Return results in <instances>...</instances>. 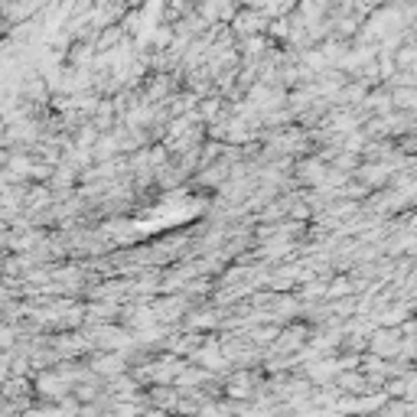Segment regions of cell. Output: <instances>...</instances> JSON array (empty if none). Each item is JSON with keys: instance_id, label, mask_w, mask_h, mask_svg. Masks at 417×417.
Returning a JSON list of instances; mask_svg holds the SVG:
<instances>
[{"instance_id": "7a4b0ae2", "label": "cell", "mask_w": 417, "mask_h": 417, "mask_svg": "<svg viewBox=\"0 0 417 417\" xmlns=\"http://www.w3.org/2000/svg\"><path fill=\"white\" fill-rule=\"evenodd\" d=\"M121 36H124V33H121V26H104L102 36H98V46H102V49H108V46H115Z\"/></svg>"}, {"instance_id": "6da1fadb", "label": "cell", "mask_w": 417, "mask_h": 417, "mask_svg": "<svg viewBox=\"0 0 417 417\" xmlns=\"http://www.w3.org/2000/svg\"><path fill=\"white\" fill-rule=\"evenodd\" d=\"M232 20H235L232 29L235 33H241V36H258V33L267 29V20H264L258 10H251V7H248V10H238Z\"/></svg>"}, {"instance_id": "3957f363", "label": "cell", "mask_w": 417, "mask_h": 417, "mask_svg": "<svg viewBox=\"0 0 417 417\" xmlns=\"http://www.w3.org/2000/svg\"><path fill=\"white\" fill-rule=\"evenodd\" d=\"M411 56H414V49H411V46H404V49H401V56H398V59H401V62H411Z\"/></svg>"}, {"instance_id": "277c9868", "label": "cell", "mask_w": 417, "mask_h": 417, "mask_svg": "<svg viewBox=\"0 0 417 417\" xmlns=\"http://www.w3.org/2000/svg\"><path fill=\"white\" fill-rule=\"evenodd\" d=\"M124 7H128V10H141L143 0H124Z\"/></svg>"}]
</instances>
